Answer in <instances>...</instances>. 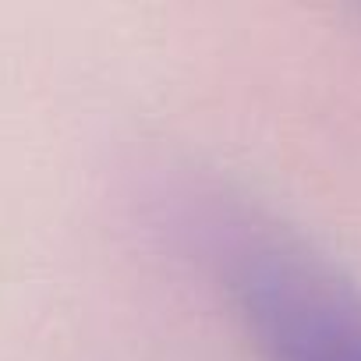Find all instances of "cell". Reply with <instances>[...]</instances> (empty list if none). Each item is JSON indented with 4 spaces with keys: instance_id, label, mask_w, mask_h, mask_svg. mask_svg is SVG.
Returning a JSON list of instances; mask_svg holds the SVG:
<instances>
[{
    "instance_id": "obj_1",
    "label": "cell",
    "mask_w": 361,
    "mask_h": 361,
    "mask_svg": "<svg viewBox=\"0 0 361 361\" xmlns=\"http://www.w3.org/2000/svg\"><path fill=\"white\" fill-rule=\"evenodd\" d=\"M227 273L266 361H361V298L305 245L248 231L231 245Z\"/></svg>"
}]
</instances>
